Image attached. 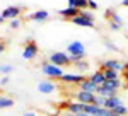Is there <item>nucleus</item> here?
<instances>
[{"mask_svg": "<svg viewBox=\"0 0 128 116\" xmlns=\"http://www.w3.org/2000/svg\"><path fill=\"white\" fill-rule=\"evenodd\" d=\"M75 9L86 10V9H87V0H77V4H75Z\"/></svg>", "mask_w": 128, "mask_h": 116, "instance_id": "a878e982", "label": "nucleus"}, {"mask_svg": "<svg viewBox=\"0 0 128 116\" xmlns=\"http://www.w3.org/2000/svg\"><path fill=\"white\" fill-rule=\"evenodd\" d=\"M109 29L111 31H121V26H118L116 22H109Z\"/></svg>", "mask_w": 128, "mask_h": 116, "instance_id": "c756f323", "label": "nucleus"}, {"mask_svg": "<svg viewBox=\"0 0 128 116\" xmlns=\"http://www.w3.org/2000/svg\"><path fill=\"white\" fill-rule=\"evenodd\" d=\"M56 14H58L62 19L70 20L72 17H75V16L79 14V9H75V7H67V9H60V10H56Z\"/></svg>", "mask_w": 128, "mask_h": 116, "instance_id": "4468645a", "label": "nucleus"}, {"mask_svg": "<svg viewBox=\"0 0 128 116\" xmlns=\"http://www.w3.org/2000/svg\"><path fill=\"white\" fill-rule=\"evenodd\" d=\"M123 78L128 80V70H123Z\"/></svg>", "mask_w": 128, "mask_h": 116, "instance_id": "72a5a7b5", "label": "nucleus"}, {"mask_svg": "<svg viewBox=\"0 0 128 116\" xmlns=\"http://www.w3.org/2000/svg\"><path fill=\"white\" fill-rule=\"evenodd\" d=\"M75 116H90V114H87V113H79V114H75Z\"/></svg>", "mask_w": 128, "mask_h": 116, "instance_id": "c9c22d12", "label": "nucleus"}, {"mask_svg": "<svg viewBox=\"0 0 128 116\" xmlns=\"http://www.w3.org/2000/svg\"><path fill=\"white\" fill-rule=\"evenodd\" d=\"M77 87H79V90H86V92H92V94H96V92H98V86H96V84H92L87 77H86V80H82Z\"/></svg>", "mask_w": 128, "mask_h": 116, "instance_id": "f3484780", "label": "nucleus"}, {"mask_svg": "<svg viewBox=\"0 0 128 116\" xmlns=\"http://www.w3.org/2000/svg\"><path fill=\"white\" fill-rule=\"evenodd\" d=\"M123 62L120 60H114V58H108V60H102L101 62V70L104 68H109V70H114V72H123Z\"/></svg>", "mask_w": 128, "mask_h": 116, "instance_id": "0eeeda50", "label": "nucleus"}, {"mask_svg": "<svg viewBox=\"0 0 128 116\" xmlns=\"http://www.w3.org/2000/svg\"><path fill=\"white\" fill-rule=\"evenodd\" d=\"M0 96H2V90H0Z\"/></svg>", "mask_w": 128, "mask_h": 116, "instance_id": "4c0bfd02", "label": "nucleus"}, {"mask_svg": "<svg viewBox=\"0 0 128 116\" xmlns=\"http://www.w3.org/2000/svg\"><path fill=\"white\" fill-rule=\"evenodd\" d=\"M104 17H106L109 22H116L118 26H121V28H123V24H125V22H123V19H121L118 14H116V10H113V9H108V10H106V12H104Z\"/></svg>", "mask_w": 128, "mask_h": 116, "instance_id": "dca6fc26", "label": "nucleus"}, {"mask_svg": "<svg viewBox=\"0 0 128 116\" xmlns=\"http://www.w3.org/2000/svg\"><path fill=\"white\" fill-rule=\"evenodd\" d=\"M79 16H82V17H86V19H89V20L96 19V16H94L92 12H89L87 9H86V10H79Z\"/></svg>", "mask_w": 128, "mask_h": 116, "instance_id": "5701e85b", "label": "nucleus"}, {"mask_svg": "<svg viewBox=\"0 0 128 116\" xmlns=\"http://www.w3.org/2000/svg\"><path fill=\"white\" fill-rule=\"evenodd\" d=\"M14 106V99L9 96H0V109H9Z\"/></svg>", "mask_w": 128, "mask_h": 116, "instance_id": "6ab92c4d", "label": "nucleus"}, {"mask_svg": "<svg viewBox=\"0 0 128 116\" xmlns=\"http://www.w3.org/2000/svg\"><path fill=\"white\" fill-rule=\"evenodd\" d=\"M9 82H10V77H9V75H2V78H0V87L7 86Z\"/></svg>", "mask_w": 128, "mask_h": 116, "instance_id": "c85d7f7f", "label": "nucleus"}, {"mask_svg": "<svg viewBox=\"0 0 128 116\" xmlns=\"http://www.w3.org/2000/svg\"><path fill=\"white\" fill-rule=\"evenodd\" d=\"M48 62L53 63V65H56V67H62V68L72 67V60H70L68 53H65V51H53V53H50Z\"/></svg>", "mask_w": 128, "mask_h": 116, "instance_id": "7ed1b4c3", "label": "nucleus"}, {"mask_svg": "<svg viewBox=\"0 0 128 116\" xmlns=\"http://www.w3.org/2000/svg\"><path fill=\"white\" fill-rule=\"evenodd\" d=\"M20 14H22V9H20V7H17V5H9V7H5V9L2 10L0 16H2L5 20L7 19L12 20V19H17Z\"/></svg>", "mask_w": 128, "mask_h": 116, "instance_id": "6e6552de", "label": "nucleus"}, {"mask_svg": "<svg viewBox=\"0 0 128 116\" xmlns=\"http://www.w3.org/2000/svg\"><path fill=\"white\" fill-rule=\"evenodd\" d=\"M87 9H90V10H98V9H99L98 2H96V0H87Z\"/></svg>", "mask_w": 128, "mask_h": 116, "instance_id": "bb28decb", "label": "nucleus"}, {"mask_svg": "<svg viewBox=\"0 0 128 116\" xmlns=\"http://www.w3.org/2000/svg\"><path fill=\"white\" fill-rule=\"evenodd\" d=\"M104 46H106L108 50H111V51H120V48L114 44V43H111L109 39H104Z\"/></svg>", "mask_w": 128, "mask_h": 116, "instance_id": "393cba45", "label": "nucleus"}, {"mask_svg": "<svg viewBox=\"0 0 128 116\" xmlns=\"http://www.w3.org/2000/svg\"><path fill=\"white\" fill-rule=\"evenodd\" d=\"M72 24H75V26H80V28H89V29H94L96 28V24H94V20H89L86 17H82V16H75V17H72L70 19Z\"/></svg>", "mask_w": 128, "mask_h": 116, "instance_id": "9b49d317", "label": "nucleus"}, {"mask_svg": "<svg viewBox=\"0 0 128 116\" xmlns=\"http://www.w3.org/2000/svg\"><path fill=\"white\" fill-rule=\"evenodd\" d=\"M72 67L75 68V72H77V74L86 75L89 70H90V63H89L87 60H79V62H74V63H72Z\"/></svg>", "mask_w": 128, "mask_h": 116, "instance_id": "ddd939ff", "label": "nucleus"}, {"mask_svg": "<svg viewBox=\"0 0 128 116\" xmlns=\"http://www.w3.org/2000/svg\"><path fill=\"white\" fill-rule=\"evenodd\" d=\"M84 108H86V104H82V102H67L65 104V109L68 111L70 114H79V113H84Z\"/></svg>", "mask_w": 128, "mask_h": 116, "instance_id": "2eb2a0df", "label": "nucleus"}, {"mask_svg": "<svg viewBox=\"0 0 128 116\" xmlns=\"http://www.w3.org/2000/svg\"><path fill=\"white\" fill-rule=\"evenodd\" d=\"M60 80L63 82V84H72V86H79L82 80H86V75H82V74H70V72H65L62 77H60Z\"/></svg>", "mask_w": 128, "mask_h": 116, "instance_id": "423d86ee", "label": "nucleus"}, {"mask_svg": "<svg viewBox=\"0 0 128 116\" xmlns=\"http://www.w3.org/2000/svg\"><path fill=\"white\" fill-rule=\"evenodd\" d=\"M4 22H5V19H4V17L0 16V24H4Z\"/></svg>", "mask_w": 128, "mask_h": 116, "instance_id": "e433bc0d", "label": "nucleus"}, {"mask_svg": "<svg viewBox=\"0 0 128 116\" xmlns=\"http://www.w3.org/2000/svg\"><path fill=\"white\" fill-rule=\"evenodd\" d=\"M5 48H7V43L0 39V53H4V51H5Z\"/></svg>", "mask_w": 128, "mask_h": 116, "instance_id": "7c9ffc66", "label": "nucleus"}, {"mask_svg": "<svg viewBox=\"0 0 128 116\" xmlns=\"http://www.w3.org/2000/svg\"><path fill=\"white\" fill-rule=\"evenodd\" d=\"M104 101H106V97H102V96H99V94H96V97H94V106H99V108H102L104 106Z\"/></svg>", "mask_w": 128, "mask_h": 116, "instance_id": "b1692460", "label": "nucleus"}, {"mask_svg": "<svg viewBox=\"0 0 128 116\" xmlns=\"http://www.w3.org/2000/svg\"><path fill=\"white\" fill-rule=\"evenodd\" d=\"M50 17V12L48 10H34V12H31L26 16V19L28 20H32V22H43V20H46Z\"/></svg>", "mask_w": 128, "mask_h": 116, "instance_id": "9d476101", "label": "nucleus"}, {"mask_svg": "<svg viewBox=\"0 0 128 116\" xmlns=\"http://www.w3.org/2000/svg\"><path fill=\"white\" fill-rule=\"evenodd\" d=\"M55 84L50 80V78H44V80H41L40 84H38V90H40L41 94H53L55 92Z\"/></svg>", "mask_w": 128, "mask_h": 116, "instance_id": "f8f14e48", "label": "nucleus"}, {"mask_svg": "<svg viewBox=\"0 0 128 116\" xmlns=\"http://www.w3.org/2000/svg\"><path fill=\"white\" fill-rule=\"evenodd\" d=\"M14 72V67L12 65H0V74L2 75H10Z\"/></svg>", "mask_w": 128, "mask_h": 116, "instance_id": "4be33fe9", "label": "nucleus"}, {"mask_svg": "<svg viewBox=\"0 0 128 116\" xmlns=\"http://www.w3.org/2000/svg\"><path fill=\"white\" fill-rule=\"evenodd\" d=\"M75 4H77V0H68V7H75Z\"/></svg>", "mask_w": 128, "mask_h": 116, "instance_id": "473e14b6", "label": "nucleus"}, {"mask_svg": "<svg viewBox=\"0 0 128 116\" xmlns=\"http://www.w3.org/2000/svg\"><path fill=\"white\" fill-rule=\"evenodd\" d=\"M67 51H68V56L72 60V63L74 62H79V60H84L86 58V44L82 43V41H70L68 44H67Z\"/></svg>", "mask_w": 128, "mask_h": 116, "instance_id": "f03ea898", "label": "nucleus"}, {"mask_svg": "<svg viewBox=\"0 0 128 116\" xmlns=\"http://www.w3.org/2000/svg\"><path fill=\"white\" fill-rule=\"evenodd\" d=\"M38 53H40V48H38V43L34 41V39H28L26 41V44H24V50H22V58L24 60H34V58L38 56Z\"/></svg>", "mask_w": 128, "mask_h": 116, "instance_id": "39448f33", "label": "nucleus"}, {"mask_svg": "<svg viewBox=\"0 0 128 116\" xmlns=\"http://www.w3.org/2000/svg\"><path fill=\"white\" fill-rule=\"evenodd\" d=\"M102 74H104V78H106V80H116V78H120V72L109 70V68H104Z\"/></svg>", "mask_w": 128, "mask_h": 116, "instance_id": "aec40b11", "label": "nucleus"}, {"mask_svg": "<svg viewBox=\"0 0 128 116\" xmlns=\"http://www.w3.org/2000/svg\"><path fill=\"white\" fill-rule=\"evenodd\" d=\"M9 26H10L12 29H19V28H20V20H19V17H17V19H12Z\"/></svg>", "mask_w": 128, "mask_h": 116, "instance_id": "cd10ccee", "label": "nucleus"}, {"mask_svg": "<svg viewBox=\"0 0 128 116\" xmlns=\"http://www.w3.org/2000/svg\"><path fill=\"white\" fill-rule=\"evenodd\" d=\"M94 97H96V94H92V92L75 90V101H77V102H82V104H92V102H94Z\"/></svg>", "mask_w": 128, "mask_h": 116, "instance_id": "1a4fd4ad", "label": "nucleus"}, {"mask_svg": "<svg viewBox=\"0 0 128 116\" xmlns=\"http://www.w3.org/2000/svg\"><path fill=\"white\" fill-rule=\"evenodd\" d=\"M87 78L92 82V84H96V86H101V84L106 80V78H104V74H102V70H101V68H99V70H96L94 74H90Z\"/></svg>", "mask_w": 128, "mask_h": 116, "instance_id": "a211bd4d", "label": "nucleus"}, {"mask_svg": "<svg viewBox=\"0 0 128 116\" xmlns=\"http://www.w3.org/2000/svg\"><path fill=\"white\" fill-rule=\"evenodd\" d=\"M121 4H123V7H128V0H123Z\"/></svg>", "mask_w": 128, "mask_h": 116, "instance_id": "f704fd0d", "label": "nucleus"}, {"mask_svg": "<svg viewBox=\"0 0 128 116\" xmlns=\"http://www.w3.org/2000/svg\"><path fill=\"white\" fill-rule=\"evenodd\" d=\"M22 116H38V114H36L34 111H26V113H24Z\"/></svg>", "mask_w": 128, "mask_h": 116, "instance_id": "2f4dec72", "label": "nucleus"}, {"mask_svg": "<svg viewBox=\"0 0 128 116\" xmlns=\"http://www.w3.org/2000/svg\"><path fill=\"white\" fill-rule=\"evenodd\" d=\"M41 72H43V75H46V77L58 78V80H60V77L65 74L62 67H56V65H53V63H50V62H44V63L41 65Z\"/></svg>", "mask_w": 128, "mask_h": 116, "instance_id": "20e7f679", "label": "nucleus"}, {"mask_svg": "<svg viewBox=\"0 0 128 116\" xmlns=\"http://www.w3.org/2000/svg\"><path fill=\"white\" fill-rule=\"evenodd\" d=\"M121 87H123V82L120 78H116V80H104L101 86H98V92L96 94H99L102 97H114V96H118V90Z\"/></svg>", "mask_w": 128, "mask_h": 116, "instance_id": "f257e3e1", "label": "nucleus"}, {"mask_svg": "<svg viewBox=\"0 0 128 116\" xmlns=\"http://www.w3.org/2000/svg\"><path fill=\"white\" fill-rule=\"evenodd\" d=\"M113 113H116V114H120V116H128V106L125 104V106L114 108V109H113Z\"/></svg>", "mask_w": 128, "mask_h": 116, "instance_id": "412c9836", "label": "nucleus"}]
</instances>
